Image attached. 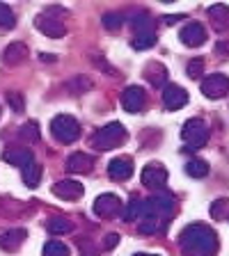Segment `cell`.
Masks as SVG:
<instances>
[{"label":"cell","mask_w":229,"mask_h":256,"mask_svg":"<svg viewBox=\"0 0 229 256\" xmlns=\"http://www.w3.org/2000/svg\"><path fill=\"white\" fill-rule=\"evenodd\" d=\"M124 140H126V128L119 122H110L92 135V146H96L99 151H108V149L119 146Z\"/></svg>","instance_id":"7a4b0ae2"},{"label":"cell","mask_w":229,"mask_h":256,"mask_svg":"<svg viewBox=\"0 0 229 256\" xmlns=\"http://www.w3.org/2000/svg\"><path fill=\"white\" fill-rule=\"evenodd\" d=\"M183 256H213L218 252V236L206 224H188L179 236Z\"/></svg>","instance_id":"6da1fadb"},{"label":"cell","mask_w":229,"mask_h":256,"mask_svg":"<svg viewBox=\"0 0 229 256\" xmlns=\"http://www.w3.org/2000/svg\"><path fill=\"white\" fill-rule=\"evenodd\" d=\"M208 16H211V23H213L215 32H224L229 28V7L227 5L208 7Z\"/></svg>","instance_id":"d6986e66"},{"label":"cell","mask_w":229,"mask_h":256,"mask_svg":"<svg viewBox=\"0 0 229 256\" xmlns=\"http://www.w3.org/2000/svg\"><path fill=\"white\" fill-rule=\"evenodd\" d=\"M3 158H5V162H10V165H16V167H26L30 165L32 160H35V156H32L30 149H7L5 154H3Z\"/></svg>","instance_id":"ac0fdd59"},{"label":"cell","mask_w":229,"mask_h":256,"mask_svg":"<svg viewBox=\"0 0 229 256\" xmlns=\"http://www.w3.org/2000/svg\"><path fill=\"white\" fill-rule=\"evenodd\" d=\"M133 256H160V254H133Z\"/></svg>","instance_id":"ab89813d"},{"label":"cell","mask_w":229,"mask_h":256,"mask_svg":"<svg viewBox=\"0 0 229 256\" xmlns=\"http://www.w3.org/2000/svg\"><path fill=\"white\" fill-rule=\"evenodd\" d=\"M53 192L58 194L60 199H69V202H74V199H80L83 197V192H85V188H83V183L74 181V178H64V181H58L53 186Z\"/></svg>","instance_id":"4fadbf2b"},{"label":"cell","mask_w":229,"mask_h":256,"mask_svg":"<svg viewBox=\"0 0 229 256\" xmlns=\"http://www.w3.org/2000/svg\"><path fill=\"white\" fill-rule=\"evenodd\" d=\"M202 74H204V60H190L188 62V78L197 80L202 78Z\"/></svg>","instance_id":"d6a6232c"},{"label":"cell","mask_w":229,"mask_h":256,"mask_svg":"<svg viewBox=\"0 0 229 256\" xmlns=\"http://www.w3.org/2000/svg\"><path fill=\"white\" fill-rule=\"evenodd\" d=\"M103 26L108 28V30H117V28L124 26V14L122 12H108V14H103Z\"/></svg>","instance_id":"4dcf8cb0"},{"label":"cell","mask_w":229,"mask_h":256,"mask_svg":"<svg viewBox=\"0 0 229 256\" xmlns=\"http://www.w3.org/2000/svg\"><path fill=\"white\" fill-rule=\"evenodd\" d=\"M94 213L99 218H112V215L122 213V199L117 194H101V197H96L94 202Z\"/></svg>","instance_id":"30bf717a"},{"label":"cell","mask_w":229,"mask_h":256,"mask_svg":"<svg viewBox=\"0 0 229 256\" xmlns=\"http://www.w3.org/2000/svg\"><path fill=\"white\" fill-rule=\"evenodd\" d=\"M202 94L206 96V98H213V101L224 98V96L229 94V78L222 74H213V76H208V78H204Z\"/></svg>","instance_id":"5b68a950"},{"label":"cell","mask_w":229,"mask_h":256,"mask_svg":"<svg viewBox=\"0 0 229 256\" xmlns=\"http://www.w3.org/2000/svg\"><path fill=\"white\" fill-rule=\"evenodd\" d=\"M78 245H80V252H83V256H96V250H94V245H92L90 240H78Z\"/></svg>","instance_id":"e575fe53"},{"label":"cell","mask_w":229,"mask_h":256,"mask_svg":"<svg viewBox=\"0 0 229 256\" xmlns=\"http://www.w3.org/2000/svg\"><path fill=\"white\" fill-rule=\"evenodd\" d=\"M92 167H94V158L83 154V151H76L67 158V170L74 174H87V172H92Z\"/></svg>","instance_id":"9a60e30c"},{"label":"cell","mask_w":229,"mask_h":256,"mask_svg":"<svg viewBox=\"0 0 229 256\" xmlns=\"http://www.w3.org/2000/svg\"><path fill=\"white\" fill-rule=\"evenodd\" d=\"M167 183V170L160 162H149L142 170V186L149 190H160Z\"/></svg>","instance_id":"9c48e42d"},{"label":"cell","mask_w":229,"mask_h":256,"mask_svg":"<svg viewBox=\"0 0 229 256\" xmlns=\"http://www.w3.org/2000/svg\"><path fill=\"white\" fill-rule=\"evenodd\" d=\"M215 55H222V58H227L229 55V42H224V39H220V42H215Z\"/></svg>","instance_id":"8d00e7d4"},{"label":"cell","mask_w":229,"mask_h":256,"mask_svg":"<svg viewBox=\"0 0 229 256\" xmlns=\"http://www.w3.org/2000/svg\"><path fill=\"white\" fill-rule=\"evenodd\" d=\"M90 87H92V82L85 76H76V78H71L69 82H67V90H69L71 94H83V92H87Z\"/></svg>","instance_id":"83f0119b"},{"label":"cell","mask_w":229,"mask_h":256,"mask_svg":"<svg viewBox=\"0 0 229 256\" xmlns=\"http://www.w3.org/2000/svg\"><path fill=\"white\" fill-rule=\"evenodd\" d=\"M71 229H74V224H71L67 218H51V220H48V231H51L53 236L69 234Z\"/></svg>","instance_id":"cb8c5ba5"},{"label":"cell","mask_w":229,"mask_h":256,"mask_svg":"<svg viewBox=\"0 0 229 256\" xmlns=\"http://www.w3.org/2000/svg\"><path fill=\"white\" fill-rule=\"evenodd\" d=\"M16 26V18H14V12H12L10 5L0 2V28L3 30H10V28Z\"/></svg>","instance_id":"f546056e"},{"label":"cell","mask_w":229,"mask_h":256,"mask_svg":"<svg viewBox=\"0 0 229 256\" xmlns=\"http://www.w3.org/2000/svg\"><path fill=\"white\" fill-rule=\"evenodd\" d=\"M227 208H229V199H218V202H213V206H211V215H213L215 220H220V218H224Z\"/></svg>","instance_id":"836d02e7"},{"label":"cell","mask_w":229,"mask_h":256,"mask_svg":"<svg viewBox=\"0 0 229 256\" xmlns=\"http://www.w3.org/2000/svg\"><path fill=\"white\" fill-rule=\"evenodd\" d=\"M158 229H160V218H156V215H144V218H140V224H138L140 234L151 236V234H156Z\"/></svg>","instance_id":"603a6c76"},{"label":"cell","mask_w":229,"mask_h":256,"mask_svg":"<svg viewBox=\"0 0 229 256\" xmlns=\"http://www.w3.org/2000/svg\"><path fill=\"white\" fill-rule=\"evenodd\" d=\"M144 202L149 206V213L158 215L160 220L170 218L172 210H174V197H172L170 192H156V194H151V197L144 199Z\"/></svg>","instance_id":"8992f818"},{"label":"cell","mask_w":229,"mask_h":256,"mask_svg":"<svg viewBox=\"0 0 229 256\" xmlns=\"http://www.w3.org/2000/svg\"><path fill=\"white\" fill-rule=\"evenodd\" d=\"M144 76H147V80H149L154 87H160L167 80V69L158 62H151V64H147V74Z\"/></svg>","instance_id":"ffe728a7"},{"label":"cell","mask_w":229,"mask_h":256,"mask_svg":"<svg viewBox=\"0 0 229 256\" xmlns=\"http://www.w3.org/2000/svg\"><path fill=\"white\" fill-rule=\"evenodd\" d=\"M117 242H119V236L117 234H108L106 238H103V247H106V250H115V247H117Z\"/></svg>","instance_id":"d590c367"},{"label":"cell","mask_w":229,"mask_h":256,"mask_svg":"<svg viewBox=\"0 0 229 256\" xmlns=\"http://www.w3.org/2000/svg\"><path fill=\"white\" fill-rule=\"evenodd\" d=\"M35 26H37L39 30H42L46 37H51V39H62L64 34H67L64 21L62 18H58V16H53V14H39L37 21H35Z\"/></svg>","instance_id":"ba28073f"},{"label":"cell","mask_w":229,"mask_h":256,"mask_svg":"<svg viewBox=\"0 0 229 256\" xmlns=\"http://www.w3.org/2000/svg\"><path fill=\"white\" fill-rule=\"evenodd\" d=\"M7 103L14 112H23L26 110V101H23V96L19 92H7Z\"/></svg>","instance_id":"1f68e13d"},{"label":"cell","mask_w":229,"mask_h":256,"mask_svg":"<svg viewBox=\"0 0 229 256\" xmlns=\"http://www.w3.org/2000/svg\"><path fill=\"white\" fill-rule=\"evenodd\" d=\"M179 18H181V16H165L163 21H165L167 26H172V23H176V21H179Z\"/></svg>","instance_id":"74e56055"},{"label":"cell","mask_w":229,"mask_h":256,"mask_svg":"<svg viewBox=\"0 0 229 256\" xmlns=\"http://www.w3.org/2000/svg\"><path fill=\"white\" fill-rule=\"evenodd\" d=\"M179 37H181V42L186 44V46L197 48L206 42V28H204L202 23H188V26L181 30Z\"/></svg>","instance_id":"5bb4252c"},{"label":"cell","mask_w":229,"mask_h":256,"mask_svg":"<svg viewBox=\"0 0 229 256\" xmlns=\"http://www.w3.org/2000/svg\"><path fill=\"white\" fill-rule=\"evenodd\" d=\"M51 133L62 144H71L80 138V124L76 122L71 114H58V117H53V122H51Z\"/></svg>","instance_id":"277c9868"},{"label":"cell","mask_w":229,"mask_h":256,"mask_svg":"<svg viewBox=\"0 0 229 256\" xmlns=\"http://www.w3.org/2000/svg\"><path fill=\"white\" fill-rule=\"evenodd\" d=\"M42 62H55V55H48V53H42Z\"/></svg>","instance_id":"f35d334b"},{"label":"cell","mask_w":229,"mask_h":256,"mask_svg":"<svg viewBox=\"0 0 229 256\" xmlns=\"http://www.w3.org/2000/svg\"><path fill=\"white\" fill-rule=\"evenodd\" d=\"M19 138L26 140V142H37L39 140V126L35 122H28L19 128Z\"/></svg>","instance_id":"f1b7e54d"},{"label":"cell","mask_w":229,"mask_h":256,"mask_svg":"<svg viewBox=\"0 0 229 256\" xmlns=\"http://www.w3.org/2000/svg\"><path fill=\"white\" fill-rule=\"evenodd\" d=\"M133 48L135 50H147L156 44V32H142V34H135L133 37Z\"/></svg>","instance_id":"484cf974"},{"label":"cell","mask_w":229,"mask_h":256,"mask_svg":"<svg viewBox=\"0 0 229 256\" xmlns=\"http://www.w3.org/2000/svg\"><path fill=\"white\" fill-rule=\"evenodd\" d=\"M28 46L21 42H14L10 44V46L5 48V53H3V60H5V64H10V66H16V64H21L28 60Z\"/></svg>","instance_id":"e0dca14e"},{"label":"cell","mask_w":229,"mask_h":256,"mask_svg":"<svg viewBox=\"0 0 229 256\" xmlns=\"http://www.w3.org/2000/svg\"><path fill=\"white\" fill-rule=\"evenodd\" d=\"M28 238V231L26 229H10L5 231V234L0 236V250L5 252H16L19 247L26 242Z\"/></svg>","instance_id":"2e32d148"},{"label":"cell","mask_w":229,"mask_h":256,"mask_svg":"<svg viewBox=\"0 0 229 256\" xmlns=\"http://www.w3.org/2000/svg\"><path fill=\"white\" fill-rule=\"evenodd\" d=\"M131 26H133L135 34H142V32H154V18L149 14H138L135 18H131Z\"/></svg>","instance_id":"7402d4cb"},{"label":"cell","mask_w":229,"mask_h":256,"mask_svg":"<svg viewBox=\"0 0 229 256\" xmlns=\"http://www.w3.org/2000/svg\"><path fill=\"white\" fill-rule=\"evenodd\" d=\"M44 256H69V247L60 240H48L44 245Z\"/></svg>","instance_id":"4316f807"},{"label":"cell","mask_w":229,"mask_h":256,"mask_svg":"<svg viewBox=\"0 0 229 256\" xmlns=\"http://www.w3.org/2000/svg\"><path fill=\"white\" fill-rule=\"evenodd\" d=\"M21 174H23V183H26L28 188H37L39 186V181H42V167L32 160L30 165H26V167H21Z\"/></svg>","instance_id":"44dd1931"},{"label":"cell","mask_w":229,"mask_h":256,"mask_svg":"<svg viewBox=\"0 0 229 256\" xmlns=\"http://www.w3.org/2000/svg\"><path fill=\"white\" fill-rule=\"evenodd\" d=\"M186 172L188 176H192V178H204V176L208 174V162L206 160H188V165H186Z\"/></svg>","instance_id":"d4e9b609"},{"label":"cell","mask_w":229,"mask_h":256,"mask_svg":"<svg viewBox=\"0 0 229 256\" xmlns=\"http://www.w3.org/2000/svg\"><path fill=\"white\" fill-rule=\"evenodd\" d=\"M188 103V92L181 85H167L163 90V106L165 110H179Z\"/></svg>","instance_id":"7c38bea8"},{"label":"cell","mask_w":229,"mask_h":256,"mask_svg":"<svg viewBox=\"0 0 229 256\" xmlns=\"http://www.w3.org/2000/svg\"><path fill=\"white\" fill-rule=\"evenodd\" d=\"M108 174L115 181H126L133 174V158L131 156H117L108 162Z\"/></svg>","instance_id":"8fae6325"},{"label":"cell","mask_w":229,"mask_h":256,"mask_svg":"<svg viewBox=\"0 0 229 256\" xmlns=\"http://www.w3.org/2000/svg\"><path fill=\"white\" fill-rule=\"evenodd\" d=\"M144 106H147V94H144L142 87L131 85V87H126V90L122 92V108L126 112H131V114L142 112Z\"/></svg>","instance_id":"52a82bcc"},{"label":"cell","mask_w":229,"mask_h":256,"mask_svg":"<svg viewBox=\"0 0 229 256\" xmlns=\"http://www.w3.org/2000/svg\"><path fill=\"white\" fill-rule=\"evenodd\" d=\"M181 140L186 144L188 151H199L202 146H206L208 142V126L204 119L199 117H192L183 124L181 128Z\"/></svg>","instance_id":"3957f363"}]
</instances>
